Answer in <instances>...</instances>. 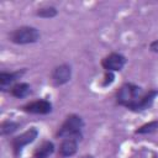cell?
Returning a JSON list of instances; mask_svg holds the SVG:
<instances>
[{
  "mask_svg": "<svg viewBox=\"0 0 158 158\" xmlns=\"http://www.w3.org/2000/svg\"><path fill=\"white\" fill-rule=\"evenodd\" d=\"M84 127V121L78 115H69L65 121L59 127L57 136L60 138H75L81 137V128Z\"/></svg>",
  "mask_w": 158,
  "mask_h": 158,
  "instance_id": "cell-2",
  "label": "cell"
},
{
  "mask_svg": "<svg viewBox=\"0 0 158 158\" xmlns=\"http://www.w3.org/2000/svg\"><path fill=\"white\" fill-rule=\"evenodd\" d=\"M19 126H20V125H19L17 122L7 120V121H4V122L1 123V126H0V132H1V135H11V133H14V132L17 131Z\"/></svg>",
  "mask_w": 158,
  "mask_h": 158,
  "instance_id": "cell-14",
  "label": "cell"
},
{
  "mask_svg": "<svg viewBox=\"0 0 158 158\" xmlns=\"http://www.w3.org/2000/svg\"><path fill=\"white\" fill-rule=\"evenodd\" d=\"M30 93H31V86L27 83H16L11 88V95L14 98H17V99L26 98Z\"/></svg>",
  "mask_w": 158,
  "mask_h": 158,
  "instance_id": "cell-12",
  "label": "cell"
},
{
  "mask_svg": "<svg viewBox=\"0 0 158 158\" xmlns=\"http://www.w3.org/2000/svg\"><path fill=\"white\" fill-rule=\"evenodd\" d=\"M25 73V70H19V72H11V73H7V72H1L0 73V89L1 91H6L9 90L10 88H12L14 83L21 78V75Z\"/></svg>",
  "mask_w": 158,
  "mask_h": 158,
  "instance_id": "cell-8",
  "label": "cell"
},
{
  "mask_svg": "<svg viewBox=\"0 0 158 158\" xmlns=\"http://www.w3.org/2000/svg\"><path fill=\"white\" fill-rule=\"evenodd\" d=\"M142 95H143V91L139 86L131 83H126L118 89L116 95V101L118 105H122L130 110H133V107L139 101Z\"/></svg>",
  "mask_w": 158,
  "mask_h": 158,
  "instance_id": "cell-1",
  "label": "cell"
},
{
  "mask_svg": "<svg viewBox=\"0 0 158 158\" xmlns=\"http://www.w3.org/2000/svg\"><path fill=\"white\" fill-rule=\"evenodd\" d=\"M78 141L75 138H63L59 144V156L60 157H72L77 153Z\"/></svg>",
  "mask_w": 158,
  "mask_h": 158,
  "instance_id": "cell-9",
  "label": "cell"
},
{
  "mask_svg": "<svg viewBox=\"0 0 158 158\" xmlns=\"http://www.w3.org/2000/svg\"><path fill=\"white\" fill-rule=\"evenodd\" d=\"M115 80V75H114V72H106L105 75H104V80H102V85L104 86H107L110 84H112Z\"/></svg>",
  "mask_w": 158,
  "mask_h": 158,
  "instance_id": "cell-16",
  "label": "cell"
},
{
  "mask_svg": "<svg viewBox=\"0 0 158 158\" xmlns=\"http://www.w3.org/2000/svg\"><path fill=\"white\" fill-rule=\"evenodd\" d=\"M58 14L57 9L53 7V6H46V7H41L37 10L36 15L40 16V17H43V19H52L56 15Z\"/></svg>",
  "mask_w": 158,
  "mask_h": 158,
  "instance_id": "cell-15",
  "label": "cell"
},
{
  "mask_svg": "<svg viewBox=\"0 0 158 158\" xmlns=\"http://www.w3.org/2000/svg\"><path fill=\"white\" fill-rule=\"evenodd\" d=\"M22 109H23V111L30 112V114L47 115L52 111V104L48 100H36L30 104H26Z\"/></svg>",
  "mask_w": 158,
  "mask_h": 158,
  "instance_id": "cell-6",
  "label": "cell"
},
{
  "mask_svg": "<svg viewBox=\"0 0 158 158\" xmlns=\"http://www.w3.org/2000/svg\"><path fill=\"white\" fill-rule=\"evenodd\" d=\"M149 49H151L152 52H154V53H158V40L153 41V42L149 44Z\"/></svg>",
  "mask_w": 158,
  "mask_h": 158,
  "instance_id": "cell-17",
  "label": "cell"
},
{
  "mask_svg": "<svg viewBox=\"0 0 158 158\" xmlns=\"http://www.w3.org/2000/svg\"><path fill=\"white\" fill-rule=\"evenodd\" d=\"M83 158H93L91 156H85V157H83Z\"/></svg>",
  "mask_w": 158,
  "mask_h": 158,
  "instance_id": "cell-18",
  "label": "cell"
},
{
  "mask_svg": "<svg viewBox=\"0 0 158 158\" xmlns=\"http://www.w3.org/2000/svg\"><path fill=\"white\" fill-rule=\"evenodd\" d=\"M157 130H158V121L156 120V121H151L148 123H144V125L139 126L135 131V133H137V135H147V133H152V132H154Z\"/></svg>",
  "mask_w": 158,
  "mask_h": 158,
  "instance_id": "cell-13",
  "label": "cell"
},
{
  "mask_svg": "<svg viewBox=\"0 0 158 158\" xmlns=\"http://www.w3.org/2000/svg\"><path fill=\"white\" fill-rule=\"evenodd\" d=\"M126 64V58L125 56L120 53H110L101 60V65L106 72H118L123 68Z\"/></svg>",
  "mask_w": 158,
  "mask_h": 158,
  "instance_id": "cell-5",
  "label": "cell"
},
{
  "mask_svg": "<svg viewBox=\"0 0 158 158\" xmlns=\"http://www.w3.org/2000/svg\"><path fill=\"white\" fill-rule=\"evenodd\" d=\"M54 152V144L49 141H44L41 146H38L33 153V158H48Z\"/></svg>",
  "mask_w": 158,
  "mask_h": 158,
  "instance_id": "cell-11",
  "label": "cell"
},
{
  "mask_svg": "<svg viewBox=\"0 0 158 158\" xmlns=\"http://www.w3.org/2000/svg\"><path fill=\"white\" fill-rule=\"evenodd\" d=\"M51 77H52V81L56 85H63V84H65L70 80L72 69L67 64H60V65H58L53 69Z\"/></svg>",
  "mask_w": 158,
  "mask_h": 158,
  "instance_id": "cell-7",
  "label": "cell"
},
{
  "mask_svg": "<svg viewBox=\"0 0 158 158\" xmlns=\"http://www.w3.org/2000/svg\"><path fill=\"white\" fill-rule=\"evenodd\" d=\"M38 136V131L36 127H31L27 131H25L23 133H21L20 136H16L15 138H12L11 141V146H12V151L15 153V156L17 157L20 154V152L22 151V148L30 143H32Z\"/></svg>",
  "mask_w": 158,
  "mask_h": 158,
  "instance_id": "cell-4",
  "label": "cell"
},
{
  "mask_svg": "<svg viewBox=\"0 0 158 158\" xmlns=\"http://www.w3.org/2000/svg\"><path fill=\"white\" fill-rule=\"evenodd\" d=\"M157 95H158V90H149L148 93H144L132 111H143V110L149 109L153 105Z\"/></svg>",
  "mask_w": 158,
  "mask_h": 158,
  "instance_id": "cell-10",
  "label": "cell"
},
{
  "mask_svg": "<svg viewBox=\"0 0 158 158\" xmlns=\"http://www.w3.org/2000/svg\"><path fill=\"white\" fill-rule=\"evenodd\" d=\"M40 37H41L40 31L36 27H31V26H21L10 33V41L16 44L35 43L40 40Z\"/></svg>",
  "mask_w": 158,
  "mask_h": 158,
  "instance_id": "cell-3",
  "label": "cell"
}]
</instances>
